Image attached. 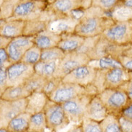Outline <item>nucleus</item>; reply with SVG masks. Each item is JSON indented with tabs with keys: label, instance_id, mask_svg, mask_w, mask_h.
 Wrapping results in <instances>:
<instances>
[{
	"label": "nucleus",
	"instance_id": "obj_13",
	"mask_svg": "<svg viewBox=\"0 0 132 132\" xmlns=\"http://www.w3.org/2000/svg\"><path fill=\"white\" fill-rule=\"evenodd\" d=\"M27 98L16 101H8L0 98V130L6 131L10 121L14 116L25 110Z\"/></svg>",
	"mask_w": 132,
	"mask_h": 132
},
{
	"label": "nucleus",
	"instance_id": "obj_7",
	"mask_svg": "<svg viewBox=\"0 0 132 132\" xmlns=\"http://www.w3.org/2000/svg\"><path fill=\"white\" fill-rule=\"evenodd\" d=\"M47 122V129L51 131H59L69 125L70 121L61 104L48 100L43 110Z\"/></svg>",
	"mask_w": 132,
	"mask_h": 132
},
{
	"label": "nucleus",
	"instance_id": "obj_42",
	"mask_svg": "<svg viewBox=\"0 0 132 132\" xmlns=\"http://www.w3.org/2000/svg\"><path fill=\"white\" fill-rule=\"evenodd\" d=\"M12 40V38L0 36V48H6Z\"/></svg>",
	"mask_w": 132,
	"mask_h": 132
},
{
	"label": "nucleus",
	"instance_id": "obj_10",
	"mask_svg": "<svg viewBox=\"0 0 132 132\" xmlns=\"http://www.w3.org/2000/svg\"><path fill=\"white\" fill-rule=\"evenodd\" d=\"M129 47L131 46H119L114 44L108 40L102 35H101L94 48L87 55L91 61H96L99 59L104 56H111L115 59H118V57L121 55V53Z\"/></svg>",
	"mask_w": 132,
	"mask_h": 132
},
{
	"label": "nucleus",
	"instance_id": "obj_5",
	"mask_svg": "<svg viewBox=\"0 0 132 132\" xmlns=\"http://www.w3.org/2000/svg\"><path fill=\"white\" fill-rule=\"evenodd\" d=\"M48 4L47 2L40 1L20 2L14 7L11 15L7 20L28 21L42 18Z\"/></svg>",
	"mask_w": 132,
	"mask_h": 132
},
{
	"label": "nucleus",
	"instance_id": "obj_6",
	"mask_svg": "<svg viewBox=\"0 0 132 132\" xmlns=\"http://www.w3.org/2000/svg\"><path fill=\"white\" fill-rule=\"evenodd\" d=\"M98 90L94 85L83 87L73 83L62 82L53 92L49 99L59 104L67 102L78 96L84 94H98Z\"/></svg>",
	"mask_w": 132,
	"mask_h": 132
},
{
	"label": "nucleus",
	"instance_id": "obj_35",
	"mask_svg": "<svg viewBox=\"0 0 132 132\" xmlns=\"http://www.w3.org/2000/svg\"><path fill=\"white\" fill-rule=\"evenodd\" d=\"M96 61H98V65L97 67L100 69L109 70L116 67H122L121 64H120L117 59L111 56H104L99 59Z\"/></svg>",
	"mask_w": 132,
	"mask_h": 132
},
{
	"label": "nucleus",
	"instance_id": "obj_33",
	"mask_svg": "<svg viewBox=\"0 0 132 132\" xmlns=\"http://www.w3.org/2000/svg\"><path fill=\"white\" fill-rule=\"evenodd\" d=\"M80 125L82 132H102L100 122L88 118H84L80 123Z\"/></svg>",
	"mask_w": 132,
	"mask_h": 132
},
{
	"label": "nucleus",
	"instance_id": "obj_28",
	"mask_svg": "<svg viewBox=\"0 0 132 132\" xmlns=\"http://www.w3.org/2000/svg\"><path fill=\"white\" fill-rule=\"evenodd\" d=\"M46 79L45 77L35 72L27 80L23 85L31 93L42 92Z\"/></svg>",
	"mask_w": 132,
	"mask_h": 132
},
{
	"label": "nucleus",
	"instance_id": "obj_32",
	"mask_svg": "<svg viewBox=\"0 0 132 132\" xmlns=\"http://www.w3.org/2000/svg\"><path fill=\"white\" fill-rule=\"evenodd\" d=\"M121 0H91V6L98 7L110 13L120 2Z\"/></svg>",
	"mask_w": 132,
	"mask_h": 132
},
{
	"label": "nucleus",
	"instance_id": "obj_1",
	"mask_svg": "<svg viewBox=\"0 0 132 132\" xmlns=\"http://www.w3.org/2000/svg\"><path fill=\"white\" fill-rule=\"evenodd\" d=\"M113 23L108 12L90 6L83 11L74 33L84 38L98 36Z\"/></svg>",
	"mask_w": 132,
	"mask_h": 132
},
{
	"label": "nucleus",
	"instance_id": "obj_37",
	"mask_svg": "<svg viewBox=\"0 0 132 132\" xmlns=\"http://www.w3.org/2000/svg\"><path fill=\"white\" fill-rule=\"evenodd\" d=\"M99 37H100V36H98L85 38V39L83 40V43H82V45L80 46V47L78 49L77 51L80 52V53L88 54L94 48L95 45H96L98 40Z\"/></svg>",
	"mask_w": 132,
	"mask_h": 132
},
{
	"label": "nucleus",
	"instance_id": "obj_36",
	"mask_svg": "<svg viewBox=\"0 0 132 132\" xmlns=\"http://www.w3.org/2000/svg\"><path fill=\"white\" fill-rule=\"evenodd\" d=\"M117 59L122 67L128 71L132 72V47L126 48Z\"/></svg>",
	"mask_w": 132,
	"mask_h": 132
},
{
	"label": "nucleus",
	"instance_id": "obj_26",
	"mask_svg": "<svg viewBox=\"0 0 132 132\" xmlns=\"http://www.w3.org/2000/svg\"><path fill=\"white\" fill-rule=\"evenodd\" d=\"M47 129L46 119L44 111L31 115L28 131L44 132Z\"/></svg>",
	"mask_w": 132,
	"mask_h": 132
},
{
	"label": "nucleus",
	"instance_id": "obj_15",
	"mask_svg": "<svg viewBox=\"0 0 132 132\" xmlns=\"http://www.w3.org/2000/svg\"><path fill=\"white\" fill-rule=\"evenodd\" d=\"M34 45L33 37L21 36L13 38L6 48L10 63L20 61L24 53Z\"/></svg>",
	"mask_w": 132,
	"mask_h": 132
},
{
	"label": "nucleus",
	"instance_id": "obj_43",
	"mask_svg": "<svg viewBox=\"0 0 132 132\" xmlns=\"http://www.w3.org/2000/svg\"><path fill=\"white\" fill-rule=\"evenodd\" d=\"M121 115L132 120V102L126 108L124 109Z\"/></svg>",
	"mask_w": 132,
	"mask_h": 132
},
{
	"label": "nucleus",
	"instance_id": "obj_47",
	"mask_svg": "<svg viewBox=\"0 0 132 132\" xmlns=\"http://www.w3.org/2000/svg\"><path fill=\"white\" fill-rule=\"evenodd\" d=\"M0 7H1V5H0Z\"/></svg>",
	"mask_w": 132,
	"mask_h": 132
},
{
	"label": "nucleus",
	"instance_id": "obj_14",
	"mask_svg": "<svg viewBox=\"0 0 132 132\" xmlns=\"http://www.w3.org/2000/svg\"><path fill=\"white\" fill-rule=\"evenodd\" d=\"M98 67L90 65V64L79 66L76 70L68 73L63 77L64 82L73 83L83 87L93 85L96 78Z\"/></svg>",
	"mask_w": 132,
	"mask_h": 132
},
{
	"label": "nucleus",
	"instance_id": "obj_11",
	"mask_svg": "<svg viewBox=\"0 0 132 132\" xmlns=\"http://www.w3.org/2000/svg\"><path fill=\"white\" fill-rule=\"evenodd\" d=\"M91 62L90 58L87 54L73 51L65 53L62 59L58 62L55 77L63 79L68 73L76 70L79 66L88 64Z\"/></svg>",
	"mask_w": 132,
	"mask_h": 132
},
{
	"label": "nucleus",
	"instance_id": "obj_3",
	"mask_svg": "<svg viewBox=\"0 0 132 132\" xmlns=\"http://www.w3.org/2000/svg\"><path fill=\"white\" fill-rule=\"evenodd\" d=\"M98 96L109 114L120 116L131 103L125 91L121 87L108 88L98 93Z\"/></svg>",
	"mask_w": 132,
	"mask_h": 132
},
{
	"label": "nucleus",
	"instance_id": "obj_18",
	"mask_svg": "<svg viewBox=\"0 0 132 132\" xmlns=\"http://www.w3.org/2000/svg\"><path fill=\"white\" fill-rule=\"evenodd\" d=\"M108 114L109 113L106 107L103 104L98 95H96L93 97L87 106L85 118H88L98 122H101Z\"/></svg>",
	"mask_w": 132,
	"mask_h": 132
},
{
	"label": "nucleus",
	"instance_id": "obj_21",
	"mask_svg": "<svg viewBox=\"0 0 132 132\" xmlns=\"http://www.w3.org/2000/svg\"><path fill=\"white\" fill-rule=\"evenodd\" d=\"M48 100V97L43 92L32 93L27 98V104L25 111L30 113V114L43 111Z\"/></svg>",
	"mask_w": 132,
	"mask_h": 132
},
{
	"label": "nucleus",
	"instance_id": "obj_8",
	"mask_svg": "<svg viewBox=\"0 0 132 132\" xmlns=\"http://www.w3.org/2000/svg\"><path fill=\"white\" fill-rule=\"evenodd\" d=\"M102 36L116 45L132 46V20L114 22Z\"/></svg>",
	"mask_w": 132,
	"mask_h": 132
},
{
	"label": "nucleus",
	"instance_id": "obj_23",
	"mask_svg": "<svg viewBox=\"0 0 132 132\" xmlns=\"http://www.w3.org/2000/svg\"><path fill=\"white\" fill-rule=\"evenodd\" d=\"M32 93L24 87V85L8 86L4 90L0 98L8 101H16L25 99Z\"/></svg>",
	"mask_w": 132,
	"mask_h": 132
},
{
	"label": "nucleus",
	"instance_id": "obj_24",
	"mask_svg": "<svg viewBox=\"0 0 132 132\" xmlns=\"http://www.w3.org/2000/svg\"><path fill=\"white\" fill-rule=\"evenodd\" d=\"M48 23L49 20H45L43 17L36 20L25 21L22 36L31 37L35 36L37 34L47 29Z\"/></svg>",
	"mask_w": 132,
	"mask_h": 132
},
{
	"label": "nucleus",
	"instance_id": "obj_4",
	"mask_svg": "<svg viewBox=\"0 0 132 132\" xmlns=\"http://www.w3.org/2000/svg\"><path fill=\"white\" fill-rule=\"evenodd\" d=\"M91 6V0H55L48 4L46 17L48 20L59 17L72 15Z\"/></svg>",
	"mask_w": 132,
	"mask_h": 132
},
{
	"label": "nucleus",
	"instance_id": "obj_12",
	"mask_svg": "<svg viewBox=\"0 0 132 132\" xmlns=\"http://www.w3.org/2000/svg\"><path fill=\"white\" fill-rule=\"evenodd\" d=\"M7 83L8 86L23 85L35 73L34 65L23 61L12 63L7 69Z\"/></svg>",
	"mask_w": 132,
	"mask_h": 132
},
{
	"label": "nucleus",
	"instance_id": "obj_9",
	"mask_svg": "<svg viewBox=\"0 0 132 132\" xmlns=\"http://www.w3.org/2000/svg\"><path fill=\"white\" fill-rule=\"evenodd\" d=\"M94 95L96 94H84L61 104L70 122L80 123L85 118L87 106Z\"/></svg>",
	"mask_w": 132,
	"mask_h": 132
},
{
	"label": "nucleus",
	"instance_id": "obj_46",
	"mask_svg": "<svg viewBox=\"0 0 132 132\" xmlns=\"http://www.w3.org/2000/svg\"><path fill=\"white\" fill-rule=\"evenodd\" d=\"M54 1H55V0H47V2H48V3L50 4L52 3V2H53Z\"/></svg>",
	"mask_w": 132,
	"mask_h": 132
},
{
	"label": "nucleus",
	"instance_id": "obj_16",
	"mask_svg": "<svg viewBox=\"0 0 132 132\" xmlns=\"http://www.w3.org/2000/svg\"><path fill=\"white\" fill-rule=\"evenodd\" d=\"M79 19L73 15L59 17L49 20L47 30L57 34L74 33Z\"/></svg>",
	"mask_w": 132,
	"mask_h": 132
},
{
	"label": "nucleus",
	"instance_id": "obj_27",
	"mask_svg": "<svg viewBox=\"0 0 132 132\" xmlns=\"http://www.w3.org/2000/svg\"><path fill=\"white\" fill-rule=\"evenodd\" d=\"M114 22H123L132 20V8L118 4L109 13Z\"/></svg>",
	"mask_w": 132,
	"mask_h": 132
},
{
	"label": "nucleus",
	"instance_id": "obj_25",
	"mask_svg": "<svg viewBox=\"0 0 132 132\" xmlns=\"http://www.w3.org/2000/svg\"><path fill=\"white\" fill-rule=\"evenodd\" d=\"M59 61H41L34 65L35 72L46 79L55 76Z\"/></svg>",
	"mask_w": 132,
	"mask_h": 132
},
{
	"label": "nucleus",
	"instance_id": "obj_22",
	"mask_svg": "<svg viewBox=\"0 0 132 132\" xmlns=\"http://www.w3.org/2000/svg\"><path fill=\"white\" fill-rule=\"evenodd\" d=\"M31 115L30 113L23 111L14 116L9 123L7 131L25 132L28 131Z\"/></svg>",
	"mask_w": 132,
	"mask_h": 132
},
{
	"label": "nucleus",
	"instance_id": "obj_30",
	"mask_svg": "<svg viewBox=\"0 0 132 132\" xmlns=\"http://www.w3.org/2000/svg\"><path fill=\"white\" fill-rule=\"evenodd\" d=\"M65 53L58 46L52 47L41 51V61H60L63 58Z\"/></svg>",
	"mask_w": 132,
	"mask_h": 132
},
{
	"label": "nucleus",
	"instance_id": "obj_38",
	"mask_svg": "<svg viewBox=\"0 0 132 132\" xmlns=\"http://www.w3.org/2000/svg\"><path fill=\"white\" fill-rule=\"evenodd\" d=\"M119 123L122 132H132V120L128 119L123 115L119 117Z\"/></svg>",
	"mask_w": 132,
	"mask_h": 132
},
{
	"label": "nucleus",
	"instance_id": "obj_20",
	"mask_svg": "<svg viewBox=\"0 0 132 132\" xmlns=\"http://www.w3.org/2000/svg\"><path fill=\"white\" fill-rule=\"evenodd\" d=\"M60 38V35L47 29L33 37V40L35 46L43 50L57 46Z\"/></svg>",
	"mask_w": 132,
	"mask_h": 132
},
{
	"label": "nucleus",
	"instance_id": "obj_40",
	"mask_svg": "<svg viewBox=\"0 0 132 132\" xmlns=\"http://www.w3.org/2000/svg\"><path fill=\"white\" fill-rule=\"evenodd\" d=\"M11 64L6 48H0V67L7 68Z\"/></svg>",
	"mask_w": 132,
	"mask_h": 132
},
{
	"label": "nucleus",
	"instance_id": "obj_31",
	"mask_svg": "<svg viewBox=\"0 0 132 132\" xmlns=\"http://www.w3.org/2000/svg\"><path fill=\"white\" fill-rule=\"evenodd\" d=\"M41 51L42 50L40 48L34 45L30 47L29 49L24 53V56H22L21 61H23L29 64L35 65V64L40 61L41 59Z\"/></svg>",
	"mask_w": 132,
	"mask_h": 132
},
{
	"label": "nucleus",
	"instance_id": "obj_44",
	"mask_svg": "<svg viewBox=\"0 0 132 132\" xmlns=\"http://www.w3.org/2000/svg\"><path fill=\"white\" fill-rule=\"evenodd\" d=\"M119 4L132 8V0H121Z\"/></svg>",
	"mask_w": 132,
	"mask_h": 132
},
{
	"label": "nucleus",
	"instance_id": "obj_34",
	"mask_svg": "<svg viewBox=\"0 0 132 132\" xmlns=\"http://www.w3.org/2000/svg\"><path fill=\"white\" fill-rule=\"evenodd\" d=\"M62 82V79L57 77H52L50 78L46 79V82L44 85L43 88V93L46 95L48 98L50 95L57 89V87Z\"/></svg>",
	"mask_w": 132,
	"mask_h": 132
},
{
	"label": "nucleus",
	"instance_id": "obj_45",
	"mask_svg": "<svg viewBox=\"0 0 132 132\" xmlns=\"http://www.w3.org/2000/svg\"><path fill=\"white\" fill-rule=\"evenodd\" d=\"M23 1H40V2H47V0H20V2Z\"/></svg>",
	"mask_w": 132,
	"mask_h": 132
},
{
	"label": "nucleus",
	"instance_id": "obj_2",
	"mask_svg": "<svg viewBox=\"0 0 132 132\" xmlns=\"http://www.w3.org/2000/svg\"><path fill=\"white\" fill-rule=\"evenodd\" d=\"M129 78V71L123 67H116L109 70L98 67L96 78L93 85L98 93L108 88H117L123 85Z\"/></svg>",
	"mask_w": 132,
	"mask_h": 132
},
{
	"label": "nucleus",
	"instance_id": "obj_29",
	"mask_svg": "<svg viewBox=\"0 0 132 132\" xmlns=\"http://www.w3.org/2000/svg\"><path fill=\"white\" fill-rule=\"evenodd\" d=\"M119 117L109 113L106 118L100 122L102 132H122Z\"/></svg>",
	"mask_w": 132,
	"mask_h": 132
},
{
	"label": "nucleus",
	"instance_id": "obj_41",
	"mask_svg": "<svg viewBox=\"0 0 132 132\" xmlns=\"http://www.w3.org/2000/svg\"><path fill=\"white\" fill-rule=\"evenodd\" d=\"M6 69L7 68L0 67V95L7 87Z\"/></svg>",
	"mask_w": 132,
	"mask_h": 132
},
{
	"label": "nucleus",
	"instance_id": "obj_17",
	"mask_svg": "<svg viewBox=\"0 0 132 132\" xmlns=\"http://www.w3.org/2000/svg\"><path fill=\"white\" fill-rule=\"evenodd\" d=\"M25 21L4 20L0 21V36L13 39L23 35Z\"/></svg>",
	"mask_w": 132,
	"mask_h": 132
},
{
	"label": "nucleus",
	"instance_id": "obj_39",
	"mask_svg": "<svg viewBox=\"0 0 132 132\" xmlns=\"http://www.w3.org/2000/svg\"><path fill=\"white\" fill-rule=\"evenodd\" d=\"M125 91L129 100L132 102V72L129 71V78L126 81V82L120 87Z\"/></svg>",
	"mask_w": 132,
	"mask_h": 132
},
{
	"label": "nucleus",
	"instance_id": "obj_19",
	"mask_svg": "<svg viewBox=\"0 0 132 132\" xmlns=\"http://www.w3.org/2000/svg\"><path fill=\"white\" fill-rule=\"evenodd\" d=\"M60 36L61 38L57 46L65 53L77 51L85 39L84 37L80 36L75 33H63Z\"/></svg>",
	"mask_w": 132,
	"mask_h": 132
}]
</instances>
